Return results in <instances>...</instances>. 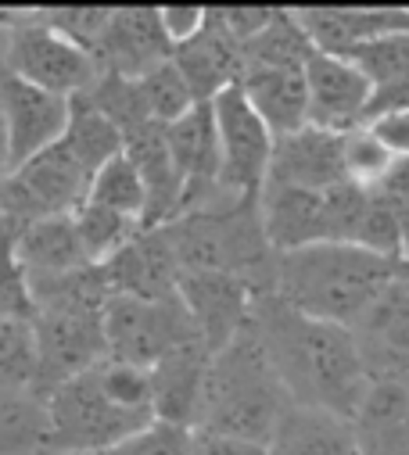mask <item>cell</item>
<instances>
[{
    "instance_id": "6da1fadb",
    "label": "cell",
    "mask_w": 409,
    "mask_h": 455,
    "mask_svg": "<svg viewBox=\"0 0 409 455\" xmlns=\"http://www.w3.org/2000/svg\"><path fill=\"white\" fill-rule=\"evenodd\" d=\"M252 319L269 348V359L298 405H320L356 423L370 387V370L349 326L309 319L273 294H259Z\"/></svg>"
},
{
    "instance_id": "7a4b0ae2",
    "label": "cell",
    "mask_w": 409,
    "mask_h": 455,
    "mask_svg": "<svg viewBox=\"0 0 409 455\" xmlns=\"http://www.w3.org/2000/svg\"><path fill=\"white\" fill-rule=\"evenodd\" d=\"M44 455H100L158 423L148 370L105 359L47 398Z\"/></svg>"
},
{
    "instance_id": "3957f363",
    "label": "cell",
    "mask_w": 409,
    "mask_h": 455,
    "mask_svg": "<svg viewBox=\"0 0 409 455\" xmlns=\"http://www.w3.org/2000/svg\"><path fill=\"white\" fill-rule=\"evenodd\" d=\"M287 405L291 395L269 359L255 319H248L209 359L194 430L269 444Z\"/></svg>"
},
{
    "instance_id": "277c9868",
    "label": "cell",
    "mask_w": 409,
    "mask_h": 455,
    "mask_svg": "<svg viewBox=\"0 0 409 455\" xmlns=\"http://www.w3.org/2000/svg\"><path fill=\"white\" fill-rule=\"evenodd\" d=\"M33 301H36V315H33L36 384L33 391L47 398L65 380L108 359L105 308L112 301V291L105 283L100 266H86L79 273L33 287Z\"/></svg>"
},
{
    "instance_id": "5b68a950",
    "label": "cell",
    "mask_w": 409,
    "mask_h": 455,
    "mask_svg": "<svg viewBox=\"0 0 409 455\" xmlns=\"http://www.w3.org/2000/svg\"><path fill=\"white\" fill-rule=\"evenodd\" d=\"M391 280V259L356 244H309L277 255L269 294L309 319L352 326Z\"/></svg>"
},
{
    "instance_id": "8992f818",
    "label": "cell",
    "mask_w": 409,
    "mask_h": 455,
    "mask_svg": "<svg viewBox=\"0 0 409 455\" xmlns=\"http://www.w3.org/2000/svg\"><path fill=\"white\" fill-rule=\"evenodd\" d=\"M180 273H227L252 283L259 294L273 287L277 251L266 241L259 197H216L162 226Z\"/></svg>"
},
{
    "instance_id": "52a82bcc",
    "label": "cell",
    "mask_w": 409,
    "mask_h": 455,
    "mask_svg": "<svg viewBox=\"0 0 409 455\" xmlns=\"http://www.w3.org/2000/svg\"><path fill=\"white\" fill-rule=\"evenodd\" d=\"M0 61L15 76L61 97L83 93L100 79L93 54L61 36L58 29L44 26L33 8H15L12 22L0 29Z\"/></svg>"
},
{
    "instance_id": "ba28073f",
    "label": "cell",
    "mask_w": 409,
    "mask_h": 455,
    "mask_svg": "<svg viewBox=\"0 0 409 455\" xmlns=\"http://www.w3.org/2000/svg\"><path fill=\"white\" fill-rule=\"evenodd\" d=\"M90 194V176L65 140L33 155L0 180V222L26 230L33 222L72 215Z\"/></svg>"
},
{
    "instance_id": "9c48e42d",
    "label": "cell",
    "mask_w": 409,
    "mask_h": 455,
    "mask_svg": "<svg viewBox=\"0 0 409 455\" xmlns=\"http://www.w3.org/2000/svg\"><path fill=\"white\" fill-rule=\"evenodd\" d=\"M105 337H108V359L137 370H155L169 352L201 337V330L194 326L180 294L169 301H140V298L112 294L105 308Z\"/></svg>"
},
{
    "instance_id": "30bf717a",
    "label": "cell",
    "mask_w": 409,
    "mask_h": 455,
    "mask_svg": "<svg viewBox=\"0 0 409 455\" xmlns=\"http://www.w3.org/2000/svg\"><path fill=\"white\" fill-rule=\"evenodd\" d=\"M216 130H220V151H223V172L220 187L230 197H259L269 176L273 144L277 137L259 119V111L248 104L241 86L223 90L213 100Z\"/></svg>"
},
{
    "instance_id": "8fae6325",
    "label": "cell",
    "mask_w": 409,
    "mask_h": 455,
    "mask_svg": "<svg viewBox=\"0 0 409 455\" xmlns=\"http://www.w3.org/2000/svg\"><path fill=\"white\" fill-rule=\"evenodd\" d=\"M0 111H4L12 169L58 144L68 126V97L15 76L4 61H0Z\"/></svg>"
},
{
    "instance_id": "7c38bea8",
    "label": "cell",
    "mask_w": 409,
    "mask_h": 455,
    "mask_svg": "<svg viewBox=\"0 0 409 455\" xmlns=\"http://www.w3.org/2000/svg\"><path fill=\"white\" fill-rule=\"evenodd\" d=\"M172 165L183 180V212L204 208L216 197H223L220 172H223V151H220V130L213 104H194L183 119L165 126Z\"/></svg>"
},
{
    "instance_id": "4fadbf2b",
    "label": "cell",
    "mask_w": 409,
    "mask_h": 455,
    "mask_svg": "<svg viewBox=\"0 0 409 455\" xmlns=\"http://www.w3.org/2000/svg\"><path fill=\"white\" fill-rule=\"evenodd\" d=\"M305 90H309V126L338 137L366 126L373 83L349 58L317 51L305 65Z\"/></svg>"
},
{
    "instance_id": "5bb4252c",
    "label": "cell",
    "mask_w": 409,
    "mask_h": 455,
    "mask_svg": "<svg viewBox=\"0 0 409 455\" xmlns=\"http://www.w3.org/2000/svg\"><path fill=\"white\" fill-rule=\"evenodd\" d=\"M172 40L162 26V8H116L112 22L93 44V61L108 76L140 79L172 61Z\"/></svg>"
},
{
    "instance_id": "9a60e30c",
    "label": "cell",
    "mask_w": 409,
    "mask_h": 455,
    "mask_svg": "<svg viewBox=\"0 0 409 455\" xmlns=\"http://www.w3.org/2000/svg\"><path fill=\"white\" fill-rule=\"evenodd\" d=\"M259 291L227 273H180V301L213 355L252 319Z\"/></svg>"
},
{
    "instance_id": "2e32d148",
    "label": "cell",
    "mask_w": 409,
    "mask_h": 455,
    "mask_svg": "<svg viewBox=\"0 0 409 455\" xmlns=\"http://www.w3.org/2000/svg\"><path fill=\"white\" fill-rule=\"evenodd\" d=\"M105 283L112 294L140 298V301H169L180 294V262L165 237V230H140L123 251H116L105 266Z\"/></svg>"
},
{
    "instance_id": "e0dca14e",
    "label": "cell",
    "mask_w": 409,
    "mask_h": 455,
    "mask_svg": "<svg viewBox=\"0 0 409 455\" xmlns=\"http://www.w3.org/2000/svg\"><path fill=\"white\" fill-rule=\"evenodd\" d=\"M172 61L183 72L194 100L197 104H213L223 90H230V86L241 83L245 47L223 26L220 8H209V15H204V26L197 29V36H190L187 44H180L172 51Z\"/></svg>"
},
{
    "instance_id": "ac0fdd59",
    "label": "cell",
    "mask_w": 409,
    "mask_h": 455,
    "mask_svg": "<svg viewBox=\"0 0 409 455\" xmlns=\"http://www.w3.org/2000/svg\"><path fill=\"white\" fill-rule=\"evenodd\" d=\"M370 377L409 373V291L391 280L349 326Z\"/></svg>"
},
{
    "instance_id": "d6986e66",
    "label": "cell",
    "mask_w": 409,
    "mask_h": 455,
    "mask_svg": "<svg viewBox=\"0 0 409 455\" xmlns=\"http://www.w3.org/2000/svg\"><path fill=\"white\" fill-rule=\"evenodd\" d=\"M266 183L317 190V194L349 183L341 137L327 133V130H317V126H305V130H298L291 137H277Z\"/></svg>"
},
{
    "instance_id": "ffe728a7",
    "label": "cell",
    "mask_w": 409,
    "mask_h": 455,
    "mask_svg": "<svg viewBox=\"0 0 409 455\" xmlns=\"http://www.w3.org/2000/svg\"><path fill=\"white\" fill-rule=\"evenodd\" d=\"M294 19L320 54L334 58H352L377 36L409 33V8H294Z\"/></svg>"
},
{
    "instance_id": "44dd1931",
    "label": "cell",
    "mask_w": 409,
    "mask_h": 455,
    "mask_svg": "<svg viewBox=\"0 0 409 455\" xmlns=\"http://www.w3.org/2000/svg\"><path fill=\"white\" fill-rule=\"evenodd\" d=\"M123 155L137 165V172L144 180V194H148L144 230H158V226L180 219V212H183V180L172 165L165 126L148 123V126L126 133L123 137Z\"/></svg>"
},
{
    "instance_id": "7402d4cb",
    "label": "cell",
    "mask_w": 409,
    "mask_h": 455,
    "mask_svg": "<svg viewBox=\"0 0 409 455\" xmlns=\"http://www.w3.org/2000/svg\"><path fill=\"white\" fill-rule=\"evenodd\" d=\"M269 455H370L352 419L291 402L269 437Z\"/></svg>"
},
{
    "instance_id": "603a6c76",
    "label": "cell",
    "mask_w": 409,
    "mask_h": 455,
    "mask_svg": "<svg viewBox=\"0 0 409 455\" xmlns=\"http://www.w3.org/2000/svg\"><path fill=\"white\" fill-rule=\"evenodd\" d=\"M209 359H213V348L204 345L201 337H194L187 345H180L176 352H169L155 370H148L158 423H176V427L194 430Z\"/></svg>"
},
{
    "instance_id": "cb8c5ba5",
    "label": "cell",
    "mask_w": 409,
    "mask_h": 455,
    "mask_svg": "<svg viewBox=\"0 0 409 455\" xmlns=\"http://www.w3.org/2000/svg\"><path fill=\"white\" fill-rule=\"evenodd\" d=\"M248 104L269 126L273 137H291L309 126V90H305V68H255L245 65L241 83Z\"/></svg>"
},
{
    "instance_id": "d4e9b609",
    "label": "cell",
    "mask_w": 409,
    "mask_h": 455,
    "mask_svg": "<svg viewBox=\"0 0 409 455\" xmlns=\"http://www.w3.org/2000/svg\"><path fill=\"white\" fill-rule=\"evenodd\" d=\"M15 251H19V262L26 266L29 287L61 280V276L90 266L83 248H79L72 215H58V219H44V222L26 226L15 241Z\"/></svg>"
},
{
    "instance_id": "484cf974",
    "label": "cell",
    "mask_w": 409,
    "mask_h": 455,
    "mask_svg": "<svg viewBox=\"0 0 409 455\" xmlns=\"http://www.w3.org/2000/svg\"><path fill=\"white\" fill-rule=\"evenodd\" d=\"M61 140L79 158V165L86 169L90 183L116 155H123V133L116 130V123L105 116V111L90 100L86 90L68 97V126H65Z\"/></svg>"
},
{
    "instance_id": "4316f807",
    "label": "cell",
    "mask_w": 409,
    "mask_h": 455,
    "mask_svg": "<svg viewBox=\"0 0 409 455\" xmlns=\"http://www.w3.org/2000/svg\"><path fill=\"white\" fill-rule=\"evenodd\" d=\"M47 402L36 391H0V455H44Z\"/></svg>"
},
{
    "instance_id": "83f0119b",
    "label": "cell",
    "mask_w": 409,
    "mask_h": 455,
    "mask_svg": "<svg viewBox=\"0 0 409 455\" xmlns=\"http://www.w3.org/2000/svg\"><path fill=\"white\" fill-rule=\"evenodd\" d=\"M72 222H76V237H79V248L90 266H105L116 251H123L144 230L140 222H133L105 204H93V201H83L72 212Z\"/></svg>"
},
{
    "instance_id": "f1b7e54d",
    "label": "cell",
    "mask_w": 409,
    "mask_h": 455,
    "mask_svg": "<svg viewBox=\"0 0 409 455\" xmlns=\"http://www.w3.org/2000/svg\"><path fill=\"white\" fill-rule=\"evenodd\" d=\"M317 47L298 26L291 8H280L269 29H262L252 44H245V65L255 68H305Z\"/></svg>"
},
{
    "instance_id": "f546056e",
    "label": "cell",
    "mask_w": 409,
    "mask_h": 455,
    "mask_svg": "<svg viewBox=\"0 0 409 455\" xmlns=\"http://www.w3.org/2000/svg\"><path fill=\"white\" fill-rule=\"evenodd\" d=\"M86 201L93 204H105L133 222L144 226V208H148V194H144V180L137 172V165L126 158V155H116L105 169H100L90 183V194Z\"/></svg>"
},
{
    "instance_id": "4dcf8cb0",
    "label": "cell",
    "mask_w": 409,
    "mask_h": 455,
    "mask_svg": "<svg viewBox=\"0 0 409 455\" xmlns=\"http://www.w3.org/2000/svg\"><path fill=\"white\" fill-rule=\"evenodd\" d=\"M341 155H345V176L349 183L363 187V190H377L388 172L395 169L398 155L370 130V126H359L352 133L341 137Z\"/></svg>"
},
{
    "instance_id": "1f68e13d",
    "label": "cell",
    "mask_w": 409,
    "mask_h": 455,
    "mask_svg": "<svg viewBox=\"0 0 409 455\" xmlns=\"http://www.w3.org/2000/svg\"><path fill=\"white\" fill-rule=\"evenodd\" d=\"M36 340L33 323L0 319V391H33Z\"/></svg>"
},
{
    "instance_id": "d6a6232c",
    "label": "cell",
    "mask_w": 409,
    "mask_h": 455,
    "mask_svg": "<svg viewBox=\"0 0 409 455\" xmlns=\"http://www.w3.org/2000/svg\"><path fill=\"white\" fill-rule=\"evenodd\" d=\"M15 241H19V230H12V226L0 222V319L33 323L36 301H33V287H29L26 266L19 262Z\"/></svg>"
},
{
    "instance_id": "836d02e7",
    "label": "cell",
    "mask_w": 409,
    "mask_h": 455,
    "mask_svg": "<svg viewBox=\"0 0 409 455\" xmlns=\"http://www.w3.org/2000/svg\"><path fill=\"white\" fill-rule=\"evenodd\" d=\"M349 61L373 83V90L402 83V79H409V33L377 36V40L363 44L359 51H352Z\"/></svg>"
},
{
    "instance_id": "e575fe53",
    "label": "cell",
    "mask_w": 409,
    "mask_h": 455,
    "mask_svg": "<svg viewBox=\"0 0 409 455\" xmlns=\"http://www.w3.org/2000/svg\"><path fill=\"white\" fill-rule=\"evenodd\" d=\"M140 90H144V100L151 108V119L162 126H172L197 104L183 72L176 68V61H165V65L151 68L148 76H140Z\"/></svg>"
},
{
    "instance_id": "d590c367",
    "label": "cell",
    "mask_w": 409,
    "mask_h": 455,
    "mask_svg": "<svg viewBox=\"0 0 409 455\" xmlns=\"http://www.w3.org/2000/svg\"><path fill=\"white\" fill-rule=\"evenodd\" d=\"M112 12L116 8H33V15L44 26L58 29L61 36H68L72 44H79L86 51H93L97 36L112 22Z\"/></svg>"
},
{
    "instance_id": "8d00e7d4",
    "label": "cell",
    "mask_w": 409,
    "mask_h": 455,
    "mask_svg": "<svg viewBox=\"0 0 409 455\" xmlns=\"http://www.w3.org/2000/svg\"><path fill=\"white\" fill-rule=\"evenodd\" d=\"M100 455H194V430L176 423H155L144 434L100 451Z\"/></svg>"
},
{
    "instance_id": "74e56055",
    "label": "cell",
    "mask_w": 409,
    "mask_h": 455,
    "mask_svg": "<svg viewBox=\"0 0 409 455\" xmlns=\"http://www.w3.org/2000/svg\"><path fill=\"white\" fill-rule=\"evenodd\" d=\"M277 12H280V8H220V19H223V26L230 29V36L245 47V44H252L262 29H269V22L277 19Z\"/></svg>"
},
{
    "instance_id": "f35d334b",
    "label": "cell",
    "mask_w": 409,
    "mask_h": 455,
    "mask_svg": "<svg viewBox=\"0 0 409 455\" xmlns=\"http://www.w3.org/2000/svg\"><path fill=\"white\" fill-rule=\"evenodd\" d=\"M194 455H269V444L220 437V434H201L194 430Z\"/></svg>"
},
{
    "instance_id": "ab89813d",
    "label": "cell",
    "mask_w": 409,
    "mask_h": 455,
    "mask_svg": "<svg viewBox=\"0 0 409 455\" xmlns=\"http://www.w3.org/2000/svg\"><path fill=\"white\" fill-rule=\"evenodd\" d=\"M204 15H209V8H162V26H165L172 47L197 36V29L204 26Z\"/></svg>"
},
{
    "instance_id": "60d3db41",
    "label": "cell",
    "mask_w": 409,
    "mask_h": 455,
    "mask_svg": "<svg viewBox=\"0 0 409 455\" xmlns=\"http://www.w3.org/2000/svg\"><path fill=\"white\" fill-rule=\"evenodd\" d=\"M370 130H373L398 158H409V108H405V111H391V116L370 123Z\"/></svg>"
},
{
    "instance_id": "b9f144b4",
    "label": "cell",
    "mask_w": 409,
    "mask_h": 455,
    "mask_svg": "<svg viewBox=\"0 0 409 455\" xmlns=\"http://www.w3.org/2000/svg\"><path fill=\"white\" fill-rule=\"evenodd\" d=\"M12 162H8V130H4V111H0V180L8 176Z\"/></svg>"
},
{
    "instance_id": "7bdbcfd3",
    "label": "cell",
    "mask_w": 409,
    "mask_h": 455,
    "mask_svg": "<svg viewBox=\"0 0 409 455\" xmlns=\"http://www.w3.org/2000/svg\"><path fill=\"white\" fill-rule=\"evenodd\" d=\"M395 280H398V283L409 291V255H402V259L395 262Z\"/></svg>"
},
{
    "instance_id": "ee69618b",
    "label": "cell",
    "mask_w": 409,
    "mask_h": 455,
    "mask_svg": "<svg viewBox=\"0 0 409 455\" xmlns=\"http://www.w3.org/2000/svg\"><path fill=\"white\" fill-rule=\"evenodd\" d=\"M12 12H15V8H0V29H4V26L12 22Z\"/></svg>"
}]
</instances>
